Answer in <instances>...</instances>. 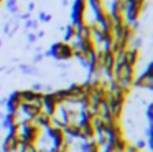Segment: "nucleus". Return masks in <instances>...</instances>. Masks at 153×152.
<instances>
[{"mask_svg":"<svg viewBox=\"0 0 153 152\" xmlns=\"http://www.w3.org/2000/svg\"><path fill=\"white\" fill-rule=\"evenodd\" d=\"M33 121H35V124H36L40 129H46L48 126L51 124V116H48L46 112L40 111V112L36 114V117L33 119Z\"/></svg>","mask_w":153,"mask_h":152,"instance_id":"nucleus-1","label":"nucleus"},{"mask_svg":"<svg viewBox=\"0 0 153 152\" xmlns=\"http://www.w3.org/2000/svg\"><path fill=\"white\" fill-rule=\"evenodd\" d=\"M20 98H22V102H31L35 98H36V93H33L31 89H22Z\"/></svg>","mask_w":153,"mask_h":152,"instance_id":"nucleus-2","label":"nucleus"},{"mask_svg":"<svg viewBox=\"0 0 153 152\" xmlns=\"http://www.w3.org/2000/svg\"><path fill=\"white\" fill-rule=\"evenodd\" d=\"M74 38H76V28H74L73 25L66 26V33H64V41L69 43V41H73Z\"/></svg>","mask_w":153,"mask_h":152,"instance_id":"nucleus-3","label":"nucleus"},{"mask_svg":"<svg viewBox=\"0 0 153 152\" xmlns=\"http://www.w3.org/2000/svg\"><path fill=\"white\" fill-rule=\"evenodd\" d=\"M133 145H135V147H137V149H138V150H140V152H142V149H145V145H146V142H145V141H143V139H140V141H137V142H135V144H133Z\"/></svg>","mask_w":153,"mask_h":152,"instance_id":"nucleus-4","label":"nucleus"},{"mask_svg":"<svg viewBox=\"0 0 153 152\" xmlns=\"http://www.w3.org/2000/svg\"><path fill=\"white\" fill-rule=\"evenodd\" d=\"M146 117H148L150 122H152V119H153V106L152 104H148V108H146Z\"/></svg>","mask_w":153,"mask_h":152,"instance_id":"nucleus-5","label":"nucleus"},{"mask_svg":"<svg viewBox=\"0 0 153 152\" xmlns=\"http://www.w3.org/2000/svg\"><path fill=\"white\" fill-rule=\"evenodd\" d=\"M40 20H41V22H50V20H51V15H46V13H40Z\"/></svg>","mask_w":153,"mask_h":152,"instance_id":"nucleus-6","label":"nucleus"},{"mask_svg":"<svg viewBox=\"0 0 153 152\" xmlns=\"http://www.w3.org/2000/svg\"><path fill=\"white\" fill-rule=\"evenodd\" d=\"M28 41H36V35L30 33V35H28Z\"/></svg>","mask_w":153,"mask_h":152,"instance_id":"nucleus-7","label":"nucleus"},{"mask_svg":"<svg viewBox=\"0 0 153 152\" xmlns=\"http://www.w3.org/2000/svg\"><path fill=\"white\" fill-rule=\"evenodd\" d=\"M2 2H4V0H0V3H2Z\"/></svg>","mask_w":153,"mask_h":152,"instance_id":"nucleus-8","label":"nucleus"},{"mask_svg":"<svg viewBox=\"0 0 153 152\" xmlns=\"http://www.w3.org/2000/svg\"><path fill=\"white\" fill-rule=\"evenodd\" d=\"M0 45H2V41H0Z\"/></svg>","mask_w":153,"mask_h":152,"instance_id":"nucleus-9","label":"nucleus"}]
</instances>
